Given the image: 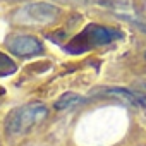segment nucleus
I'll use <instances>...</instances> for the list:
<instances>
[{
	"label": "nucleus",
	"instance_id": "10",
	"mask_svg": "<svg viewBox=\"0 0 146 146\" xmlns=\"http://www.w3.org/2000/svg\"><path fill=\"white\" fill-rule=\"evenodd\" d=\"M0 93H4V91H2V90H0Z\"/></svg>",
	"mask_w": 146,
	"mask_h": 146
},
{
	"label": "nucleus",
	"instance_id": "3",
	"mask_svg": "<svg viewBox=\"0 0 146 146\" xmlns=\"http://www.w3.org/2000/svg\"><path fill=\"white\" fill-rule=\"evenodd\" d=\"M60 11L48 2L26 4L16 12V19L23 24H52L58 19Z\"/></svg>",
	"mask_w": 146,
	"mask_h": 146
},
{
	"label": "nucleus",
	"instance_id": "7",
	"mask_svg": "<svg viewBox=\"0 0 146 146\" xmlns=\"http://www.w3.org/2000/svg\"><path fill=\"white\" fill-rule=\"evenodd\" d=\"M16 70H17V64L9 55L0 52V78L12 76V74H16Z\"/></svg>",
	"mask_w": 146,
	"mask_h": 146
},
{
	"label": "nucleus",
	"instance_id": "1",
	"mask_svg": "<svg viewBox=\"0 0 146 146\" xmlns=\"http://www.w3.org/2000/svg\"><path fill=\"white\" fill-rule=\"evenodd\" d=\"M122 33L115 28H108V26H102V24H88L74 40L69 45H65V52L67 53H83L88 52L95 46H105L110 45L117 40H120Z\"/></svg>",
	"mask_w": 146,
	"mask_h": 146
},
{
	"label": "nucleus",
	"instance_id": "6",
	"mask_svg": "<svg viewBox=\"0 0 146 146\" xmlns=\"http://www.w3.org/2000/svg\"><path fill=\"white\" fill-rule=\"evenodd\" d=\"M88 102V98L78 95V93H64L57 102H55V108L57 110H67V108H74V107H79V105H84Z\"/></svg>",
	"mask_w": 146,
	"mask_h": 146
},
{
	"label": "nucleus",
	"instance_id": "11",
	"mask_svg": "<svg viewBox=\"0 0 146 146\" xmlns=\"http://www.w3.org/2000/svg\"><path fill=\"white\" fill-rule=\"evenodd\" d=\"M144 58H146V53H144Z\"/></svg>",
	"mask_w": 146,
	"mask_h": 146
},
{
	"label": "nucleus",
	"instance_id": "9",
	"mask_svg": "<svg viewBox=\"0 0 146 146\" xmlns=\"http://www.w3.org/2000/svg\"><path fill=\"white\" fill-rule=\"evenodd\" d=\"M141 88H143V90L146 91V83H141Z\"/></svg>",
	"mask_w": 146,
	"mask_h": 146
},
{
	"label": "nucleus",
	"instance_id": "2",
	"mask_svg": "<svg viewBox=\"0 0 146 146\" xmlns=\"http://www.w3.org/2000/svg\"><path fill=\"white\" fill-rule=\"evenodd\" d=\"M46 113H48V108L40 102L16 107L5 117V131L12 136L26 134L31 127L40 124L46 117Z\"/></svg>",
	"mask_w": 146,
	"mask_h": 146
},
{
	"label": "nucleus",
	"instance_id": "5",
	"mask_svg": "<svg viewBox=\"0 0 146 146\" xmlns=\"http://www.w3.org/2000/svg\"><path fill=\"white\" fill-rule=\"evenodd\" d=\"M96 95H100V96H115V98H120V100L127 102L129 105L146 108V96L141 95L139 91H131L127 88H103Z\"/></svg>",
	"mask_w": 146,
	"mask_h": 146
},
{
	"label": "nucleus",
	"instance_id": "8",
	"mask_svg": "<svg viewBox=\"0 0 146 146\" xmlns=\"http://www.w3.org/2000/svg\"><path fill=\"white\" fill-rule=\"evenodd\" d=\"M55 2L69 4V5H86V4H90V2H91V0H55Z\"/></svg>",
	"mask_w": 146,
	"mask_h": 146
},
{
	"label": "nucleus",
	"instance_id": "4",
	"mask_svg": "<svg viewBox=\"0 0 146 146\" xmlns=\"http://www.w3.org/2000/svg\"><path fill=\"white\" fill-rule=\"evenodd\" d=\"M5 46L9 48L11 53L23 58L43 53V43L31 35H11L5 40Z\"/></svg>",
	"mask_w": 146,
	"mask_h": 146
}]
</instances>
